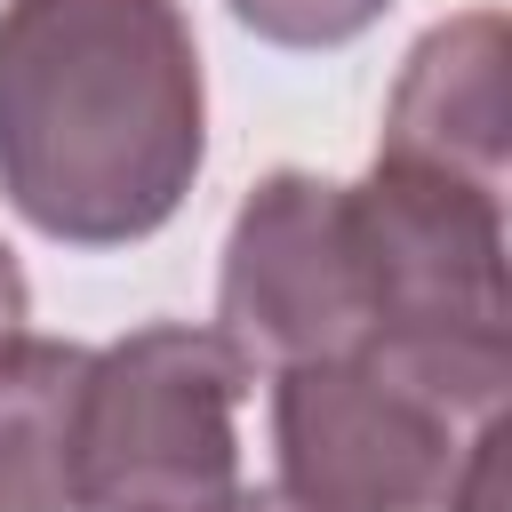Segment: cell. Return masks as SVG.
Instances as JSON below:
<instances>
[{
    "label": "cell",
    "instance_id": "52a82bcc",
    "mask_svg": "<svg viewBox=\"0 0 512 512\" xmlns=\"http://www.w3.org/2000/svg\"><path fill=\"white\" fill-rule=\"evenodd\" d=\"M88 352L72 336L0 344V512H80V384Z\"/></svg>",
    "mask_w": 512,
    "mask_h": 512
},
{
    "label": "cell",
    "instance_id": "277c9868",
    "mask_svg": "<svg viewBox=\"0 0 512 512\" xmlns=\"http://www.w3.org/2000/svg\"><path fill=\"white\" fill-rule=\"evenodd\" d=\"M352 200L368 272V344L512 352L504 328V192L376 152Z\"/></svg>",
    "mask_w": 512,
    "mask_h": 512
},
{
    "label": "cell",
    "instance_id": "3957f363",
    "mask_svg": "<svg viewBox=\"0 0 512 512\" xmlns=\"http://www.w3.org/2000/svg\"><path fill=\"white\" fill-rule=\"evenodd\" d=\"M256 368L192 320L88 352L80 512H224L240 496V400Z\"/></svg>",
    "mask_w": 512,
    "mask_h": 512
},
{
    "label": "cell",
    "instance_id": "30bf717a",
    "mask_svg": "<svg viewBox=\"0 0 512 512\" xmlns=\"http://www.w3.org/2000/svg\"><path fill=\"white\" fill-rule=\"evenodd\" d=\"M224 512H304V504H296L288 488H240V496H232Z\"/></svg>",
    "mask_w": 512,
    "mask_h": 512
},
{
    "label": "cell",
    "instance_id": "6da1fadb",
    "mask_svg": "<svg viewBox=\"0 0 512 512\" xmlns=\"http://www.w3.org/2000/svg\"><path fill=\"white\" fill-rule=\"evenodd\" d=\"M208 160L200 40L176 0L0 8V200L56 248L152 240Z\"/></svg>",
    "mask_w": 512,
    "mask_h": 512
},
{
    "label": "cell",
    "instance_id": "8992f818",
    "mask_svg": "<svg viewBox=\"0 0 512 512\" xmlns=\"http://www.w3.org/2000/svg\"><path fill=\"white\" fill-rule=\"evenodd\" d=\"M504 72H512V24H504V8L440 16L400 56L376 152L440 168V176H464L480 192H504V136H512V88H504Z\"/></svg>",
    "mask_w": 512,
    "mask_h": 512
},
{
    "label": "cell",
    "instance_id": "5b68a950",
    "mask_svg": "<svg viewBox=\"0 0 512 512\" xmlns=\"http://www.w3.org/2000/svg\"><path fill=\"white\" fill-rule=\"evenodd\" d=\"M216 336L256 376L368 344V272L336 176L272 168L232 208L216 264Z\"/></svg>",
    "mask_w": 512,
    "mask_h": 512
},
{
    "label": "cell",
    "instance_id": "ba28073f",
    "mask_svg": "<svg viewBox=\"0 0 512 512\" xmlns=\"http://www.w3.org/2000/svg\"><path fill=\"white\" fill-rule=\"evenodd\" d=\"M224 8H232L240 32H256V40H272V48L320 56V48H344V40H360L368 24H384L392 0H224Z\"/></svg>",
    "mask_w": 512,
    "mask_h": 512
},
{
    "label": "cell",
    "instance_id": "7a4b0ae2",
    "mask_svg": "<svg viewBox=\"0 0 512 512\" xmlns=\"http://www.w3.org/2000/svg\"><path fill=\"white\" fill-rule=\"evenodd\" d=\"M512 352L360 344L272 368V464L304 512H440L496 432Z\"/></svg>",
    "mask_w": 512,
    "mask_h": 512
},
{
    "label": "cell",
    "instance_id": "9c48e42d",
    "mask_svg": "<svg viewBox=\"0 0 512 512\" xmlns=\"http://www.w3.org/2000/svg\"><path fill=\"white\" fill-rule=\"evenodd\" d=\"M24 312H32V288H24V264H16V248L0 240V344L24 328Z\"/></svg>",
    "mask_w": 512,
    "mask_h": 512
}]
</instances>
